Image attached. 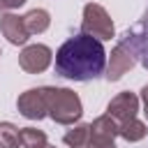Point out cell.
Returning a JSON list of instances; mask_svg holds the SVG:
<instances>
[{"instance_id": "6da1fadb", "label": "cell", "mask_w": 148, "mask_h": 148, "mask_svg": "<svg viewBox=\"0 0 148 148\" xmlns=\"http://www.w3.org/2000/svg\"><path fill=\"white\" fill-rule=\"evenodd\" d=\"M106 69V51L90 35L69 37L56 51V74L69 81H92Z\"/></svg>"}, {"instance_id": "7a4b0ae2", "label": "cell", "mask_w": 148, "mask_h": 148, "mask_svg": "<svg viewBox=\"0 0 148 148\" xmlns=\"http://www.w3.org/2000/svg\"><path fill=\"white\" fill-rule=\"evenodd\" d=\"M46 95V106H49V118L58 125H74L83 116V104L81 97L69 90V88H53L44 86Z\"/></svg>"}, {"instance_id": "3957f363", "label": "cell", "mask_w": 148, "mask_h": 148, "mask_svg": "<svg viewBox=\"0 0 148 148\" xmlns=\"http://www.w3.org/2000/svg\"><path fill=\"white\" fill-rule=\"evenodd\" d=\"M81 32L83 35H90L95 39H111L116 28H113V21L109 16V12L97 5V2H88L83 7V18H81Z\"/></svg>"}, {"instance_id": "277c9868", "label": "cell", "mask_w": 148, "mask_h": 148, "mask_svg": "<svg viewBox=\"0 0 148 148\" xmlns=\"http://www.w3.org/2000/svg\"><path fill=\"white\" fill-rule=\"evenodd\" d=\"M136 62H139V58H136L132 44L127 42V37L123 35V39L111 49V58L106 62V74H104L106 81H120Z\"/></svg>"}, {"instance_id": "5b68a950", "label": "cell", "mask_w": 148, "mask_h": 148, "mask_svg": "<svg viewBox=\"0 0 148 148\" xmlns=\"http://www.w3.org/2000/svg\"><path fill=\"white\" fill-rule=\"evenodd\" d=\"M16 109L28 120H42V118H46L49 116V106H46L44 88H30V90L21 92L18 99H16Z\"/></svg>"}, {"instance_id": "8992f818", "label": "cell", "mask_w": 148, "mask_h": 148, "mask_svg": "<svg viewBox=\"0 0 148 148\" xmlns=\"http://www.w3.org/2000/svg\"><path fill=\"white\" fill-rule=\"evenodd\" d=\"M53 60V53L46 44H28L18 53V67L28 74H39L44 72Z\"/></svg>"}, {"instance_id": "52a82bcc", "label": "cell", "mask_w": 148, "mask_h": 148, "mask_svg": "<svg viewBox=\"0 0 148 148\" xmlns=\"http://www.w3.org/2000/svg\"><path fill=\"white\" fill-rule=\"evenodd\" d=\"M125 37H127V42L132 44V49H134L139 62L148 69V7L143 9L141 18L125 32Z\"/></svg>"}, {"instance_id": "ba28073f", "label": "cell", "mask_w": 148, "mask_h": 148, "mask_svg": "<svg viewBox=\"0 0 148 148\" xmlns=\"http://www.w3.org/2000/svg\"><path fill=\"white\" fill-rule=\"evenodd\" d=\"M106 113L116 120V123H125V120H132L136 118L139 113V97L130 90L125 92H118L109 104H106Z\"/></svg>"}, {"instance_id": "9c48e42d", "label": "cell", "mask_w": 148, "mask_h": 148, "mask_svg": "<svg viewBox=\"0 0 148 148\" xmlns=\"http://www.w3.org/2000/svg\"><path fill=\"white\" fill-rule=\"evenodd\" d=\"M0 32H2V35L7 37V42L14 44V46L25 44L28 37H30V32H28V28H25V21H23V16H18V14H5V16H0Z\"/></svg>"}, {"instance_id": "30bf717a", "label": "cell", "mask_w": 148, "mask_h": 148, "mask_svg": "<svg viewBox=\"0 0 148 148\" xmlns=\"http://www.w3.org/2000/svg\"><path fill=\"white\" fill-rule=\"evenodd\" d=\"M23 21H25V28L30 35H39L51 25V16L46 9H30L28 14H23Z\"/></svg>"}, {"instance_id": "8fae6325", "label": "cell", "mask_w": 148, "mask_h": 148, "mask_svg": "<svg viewBox=\"0 0 148 148\" xmlns=\"http://www.w3.org/2000/svg\"><path fill=\"white\" fill-rule=\"evenodd\" d=\"M146 123H141L139 118H132V120H125V123H118V136H123L125 141L134 143V141H141L146 136Z\"/></svg>"}, {"instance_id": "7c38bea8", "label": "cell", "mask_w": 148, "mask_h": 148, "mask_svg": "<svg viewBox=\"0 0 148 148\" xmlns=\"http://www.w3.org/2000/svg\"><path fill=\"white\" fill-rule=\"evenodd\" d=\"M88 139H90V125H86V123L74 125V127H72V130H67V132H65V136H62V141H65L69 148H81Z\"/></svg>"}, {"instance_id": "4fadbf2b", "label": "cell", "mask_w": 148, "mask_h": 148, "mask_svg": "<svg viewBox=\"0 0 148 148\" xmlns=\"http://www.w3.org/2000/svg\"><path fill=\"white\" fill-rule=\"evenodd\" d=\"M49 143L46 134L37 127H21V146L23 148H44Z\"/></svg>"}, {"instance_id": "5bb4252c", "label": "cell", "mask_w": 148, "mask_h": 148, "mask_svg": "<svg viewBox=\"0 0 148 148\" xmlns=\"http://www.w3.org/2000/svg\"><path fill=\"white\" fill-rule=\"evenodd\" d=\"M21 130L14 123H0V148H18Z\"/></svg>"}, {"instance_id": "9a60e30c", "label": "cell", "mask_w": 148, "mask_h": 148, "mask_svg": "<svg viewBox=\"0 0 148 148\" xmlns=\"http://www.w3.org/2000/svg\"><path fill=\"white\" fill-rule=\"evenodd\" d=\"M81 148H116V146H113V143H106V141H97V139H92V136H90Z\"/></svg>"}, {"instance_id": "2e32d148", "label": "cell", "mask_w": 148, "mask_h": 148, "mask_svg": "<svg viewBox=\"0 0 148 148\" xmlns=\"http://www.w3.org/2000/svg\"><path fill=\"white\" fill-rule=\"evenodd\" d=\"M25 5V0H0V12H9V9H16Z\"/></svg>"}, {"instance_id": "e0dca14e", "label": "cell", "mask_w": 148, "mask_h": 148, "mask_svg": "<svg viewBox=\"0 0 148 148\" xmlns=\"http://www.w3.org/2000/svg\"><path fill=\"white\" fill-rule=\"evenodd\" d=\"M141 102H143V113H146V118H148V86L141 88Z\"/></svg>"}, {"instance_id": "ac0fdd59", "label": "cell", "mask_w": 148, "mask_h": 148, "mask_svg": "<svg viewBox=\"0 0 148 148\" xmlns=\"http://www.w3.org/2000/svg\"><path fill=\"white\" fill-rule=\"evenodd\" d=\"M44 148H56V146H51V143H46V146H44Z\"/></svg>"}, {"instance_id": "d6986e66", "label": "cell", "mask_w": 148, "mask_h": 148, "mask_svg": "<svg viewBox=\"0 0 148 148\" xmlns=\"http://www.w3.org/2000/svg\"><path fill=\"white\" fill-rule=\"evenodd\" d=\"M0 56H2V51H0Z\"/></svg>"}]
</instances>
